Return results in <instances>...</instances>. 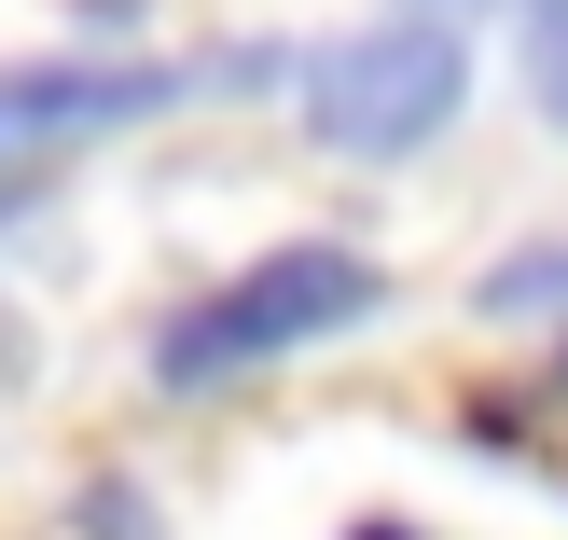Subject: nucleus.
Returning <instances> with one entry per match:
<instances>
[{"label":"nucleus","instance_id":"1","mask_svg":"<svg viewBox=\"0 0 568 540\" xmlns=\"http://www.w3.org/2000/svg\"><path fill=\"white\" fill-rule=\"evenodd\" d=\"M375 305H388V277L361 264V249L292 236V249H264L250 277H222L209 305H181L166 347H153V375L166 388H222V375H250V360H292V347H320V333L375 319Z\"/></svg>","mask_w":568,"mask_h":540},{"label":"nucleus","instance_id":"2","mask_svg":"<svg viewBox=\"0 0 568 540\" xmlns=\"http://www.w3.org/2000/svg\"><path fill=\"white\" fill-rule=\"evenodd\" d=\"M458 83H471L458 28H375V42H347V55L305 70V125H320L333 153H416V139H444Z\"/></svg>","mask_w":568,"mask_h":540},{"label":"nucleus","instance_id":"3","mask_svg":"<svg viewBox=\"0 0 568 540\" xmlns=\"http://www.w3.org/2000/svg\"><path fill=\"white\" fill-rule=\"evenodd\" d=\"M166 98H181V70H14L0 83L14 125H125V111H166Z\"/></svg>","mask_w":568,"mask_h":540},{"label":"nucleus","instance_id":"4","mask_svg":"<svg viewBox=\"0 0 568 540\" xmlns=\"http://www.w3.org/2000/svg\"><path fill=\"white\" fill-rule=\"evenodd\" d=\"M527 70H541V98L568 111V14H541V42H527Z\"/></svg>","mask_w":568,"mask_h":540},{"label":"nucleus","instance_id":"5","mask_svg":"<svg viewBox=\"0 0 568 540\" xmlns=\"http://www.w3.org/2000/svg\"><path fill=\"white\" fill-rule=\"evenodd\" d=\"M361 540H403V527H361Z\"/></svg>","mask_w":568,"mask_h":540},{"label":"nucleus","instance_id":"6","mask_svg":"<svg viewBox=\"0 0 568 540\" xmlns=\"http://www.w3.org/2000/svg\"><path fill=\"white\" fill-rule=\"evenodd\" d=\"M0 125H14V111H0Z\"/></svg>","mask_w":568,"mask_h":540}]
</instances>
